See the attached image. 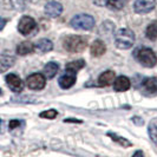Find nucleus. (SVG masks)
Masks as SVG:
<instances>
[{"instance_id": "ddd939ff", "label": "nucleus", "mask_w": 157, "mask_h": 157, "mask_svg": "<svg viewBox=\"0 0 157 157\" xmlns=\"http://www.w3.org/2000/svg\"><path fill=\"white\" fill-rule=\"evenodd\" d=\"M106 51V46L104 44V41L101 39H96L91 44V47H90V53L94 57H101L105 53Z\"/></svg>"}, {"instance_id": "4468645a", "label": "nucleus", "mask_w": 157, "mask_h": 157, "mask_svg": "<svg viewBox=\"0 0 157 157\" xmlns=\"http://www.w3.org/2000/svg\"><path fill=\"white\" fill-rule=\"evenodd\" d=\"M16 62V58L12 55H10L8 52H5L4 55L0 57V73L7 71L11 66H13V64Z\"/></svg>"}, {"instance_id": "5701e85b", "label": "nucleus", "mask_w": 157, "mask_h": 157, "mask_svg": "<svg viewBox=\"0 0 157 157\" xmlns=\"http://www.w3.org/2000/svg\"><path fill=\"white\" fill-rule=\"evenodd\" d=\"M149 135L152 141L157 142V118L151 121L149 124Z\"/></svg>"}, {"instance_id": "2f4dec72", "label": "nucleus", "mask_w": 157, "mask_h": 157, "mask_svg": "<svg viewBox=\"0 0 157 157\" xmlns=\"http://www.w3.org/2000/svg\"><path fill=\"white\" fill-rule=\"evenodd\" d=\"M2 94V91H1V89H0V94Z\"/></svg>"}, {"instance_id": "412c9836", "label": "nucleus", "mask_w": 157, "mask_h": 157, "mask_svg": "<svg viewBox=\"0 0 157 157\" xmlns=\"http://www.w3.org/2000/svg\"><path fill=\"white\" fill-rule=\"evenodd\" d=\"M84 66H85V60H84V59H78V60H75V62L67 63L65 69L73 71V72H77V71L82 70Z\"/></svg>"}, {"instance_id": "c756f323", "label": "nucleus", "mask_w": 157, "mask_h": 157, "mask_svg": "<svg viewBox=\"0 0 157 157\" xmlns=\"http://www.w3.org/2000/svg\"><path fill=\"white\" fill-rule=\"evenodd\" d=\"M4 132V121L0 118V134Z\"/></svg>"}, {"instance_id": "f257e3e1", "label": "nucleus", "mask_w": 157, "mask_h": 157, "mask_svg": "<svg viewBox=\"0 0 157 157\" xmlns=\"http://www.w3.org/2000/svg\"><path fill=\"white\" fill-rule=\"evenodd\" d=\"M135 57L138 60V63L144 67H154L157 64L156 53L148 47H141L135 51Z\"/></svg>"}, {"instance_id": "423d86ee", "label": "nucleus", "mask_w": 157, "mask_h": 157, "mask_svg": "<svg viewBox=\"0 0 157 157\" xmlns=\"http://www.w3.org/2000/svg\"><path fill=\"white\" fill-rule=\"evenodd\" d=\"M26 85L31 90H43L46 85V77L43 73H33L27 77Z\"/></svg>"}, {"instance_id": "7c9ffc66", "label": "nucleus", "mask_w": 157, "mask_h": 157, "mask_svg": "<svg viewBox=\"0 0 157 157\" xmlns=\"http://www.w3.org/2000/svg\"><path fill=\"white\" fill-rule=\"evenodd\" d=\"M134 155L135 156H136V155H142V156H143V152H142V151H136Z\"/></svg>"}, {"instance_id": "2eb2a0df", "label": "nucleus", "mask_w": 157, "mask_h": 157, "mask_svg": "<svg viewBox=\"0 0 157 157\" xmlns=\"http://www.w3.org/2000/svg\"><path fill=\"white\" fill-rule=\"evenodd\" d=\"M115 80V72L111 70L104 71L98 78V85L99 86H109Z\"/></svg>"}, {"instance_id": "4be33fe9", "label": "nucleus", "mask_w": 157, "mask_h": 157, "mask_svg": "<svg viewBox=\"0 0 157 157\" xmlns=\"http://www.w3.org/2000/svg\"><path fill=\"white\" fill-rule=\"evenodd\" d=\"M126 2H128V0H106L108 7L115 10V11L122 10L126 5Z\"/></svg>"}, {"instance_id": "f8f14e48", "label": "nucleus", "mask_w": 157, "mask_h": 157, "mask_svg": "<svg viewBox=\"0 0 157 157\" xmlns=\"http://www.w3.org/2000/svg\"><path fill=\"white\" fill-rule=\"evenodd\" d=\"M130 86H131L130 79L125 76H121L118 78H115L113 80V89L117 92H124L126 90H129Z\"/></svg>"}, {"instance_id": "0eeeda50", "label": "nucleus", "mask_w": 157, "mask_h": 157, "mask_svg": "<svg viewBox=\"0 0 157 157\" xmlns=\"http://www.w3.org/2000/svg\"><path fill=\"white\" fill-rule=\"evenodd\" d=\"M76 80H77L76 72L65 69V72L60 76L58 83H59V86L62 89H70L76 84Z\"/></svg>"}, {"instance_id": "9d476101", "label": "nucleus", "mask_w": 157, "mask_h": 157, "mask_svg": "<svg viewBox=\"0 0 157 157\" xmlns=\"http://www.w3.org/2000/svg\"><path fill=\"white\" fill-rule=\"evenodd\" d=\"M6 83L8 87L13 91V92H21L24 89V83L20 79L19 76H17L14 73H10L6 76Z\"/></svg>"}, {"instance_id": "20e7f679", "label": "nucleus", "mask_w": 157, "mask_h": 157, "mask_svg": "<svg viewBox=\"0 0 157 157\" xmlns=\"http://www.w3.org/2000/svg\"><path fill=\"white\" fill-rule=\"evenodd\" d=\"M71 26L76 30H82V31H89L94 26V19L90 14H77L71 19Z\"/></svg>"}, {"instance_id": "b1692460", "label": "nucleus", "mask_w": 157, "mask_h": 157, "mask_svg": "<svg viewBox=\"0 0 157 157\" xmlns=\"http://www.w3.org/2000/svg\"><path fill=\"white\" fill-rule=\"evenodd\" d=\"M57 115H58V112H57V110H55V109H48V110L39 113L40 117L45 118V119H55V118L57 117Z\"/></svg>"}, {"instance_id": "dca6fc26", "label": "nucleus", "mask_w": 157, "mask_h": 157, "mask_svg": "<svg viewBox=\"0 0 157 157\" xmlns=\"http://www.w3.org/2000/svg\"><path fill=\"white\" fill-rule=\"evenodd\" d=\"M34 50H36V46L31 41H23L17 47V53L20 56H26L34 52Z\"/></svg>"}, {"instance_id": "f03ea898", "label": "nucleus", "mask_w": 157, "mask_h": 157, "mask_svg": "<svg viewBox=\"0 0 157 157\" xmlns=\"http://www.w3.org/2000/svg\"><path fill=\"white\" fill-rule=\"evenodd\" d=\"M86 45H87L86 39L83 38V37H80V36H67L63 40L64 48L67 52H71V53L82 52L83 50H85Z\"/></svg>"}, {"instance_id": "c85d7f7f", "label": "nucleus", "mask_w": 157, "mask_h": 157, "mask_svg": "<svg viewBox=\"0 0 157 157\" xmlns=\"http://www.w3.org/2000/svg\"><path fill=\"white\" fill-rule=\"evenodd\" d=\"M5 25H6V20H5V19H2V18H0V31L5 27Z\"/></svg>"}, {"instance_id": "6e6552de", "label": "nucleus", "mask_w": 157, "mask_h": 157, "mask_svg": "<svg viewBox=\"0 0 157 157\" xmlns=\"http://www.w3.org/2000/svg\"><path fill=\"white\" fill-rule=\"evenodd\" d=\"M156 5L155 0H136L134 5V10L138 14H144L151 12Z\"/></svg>"}, {"instance_id": "7ed1b4c3", "label": "nucleus", "mask_w": 157, "mask_h": 157, "mask_svg": "<svg viewBox=\"0 0 157 157\" xmlns=\"http://www.w3.org/2000/svg\"><path fill=\"white\" fill-rule=\"evenodd\" d=\"M116 46L121 50H128L134 45L135 33L129 29H121L116 33Z\"/></svg>"}, {"instance_id": "bb28decb", "label": "nucleus", "mask_w": 157, "mask_h": 157, "mask_svg": "<svg viewBox=\"0 0 157 157\" xmlns=\"http://www.w3.org/2000/svg\"><path fill=\"white\" fill-rule=\"evenodd\" d=\"M132 122H135L136 124H140V125H143V124H144V122L142 121L141 117H132Z\"/></svg>"}, {"instance_id": "f3484780", "label": "nucleus", "mask_w": 157, "mask_h": 157, "mask_svg": "<svg viewBox=\"0 0 157 157\" xmlns=\"http://www.w3.org/2000/svg\"><path fill=\"white\" fill-rule=\"evenodd\" d=\"M36 48L41 52V53H46V52H50L53 50V44L50 39H46V38H41L37 41L36 44Z\"/></svg>"}, {"instance_id": "6ab92c4d", "label": "nucleus", "mask_w": 157, "mask_h": 157, "mask_svg": "<svg viewBox=\"0 0 157 157\" xmlns=\"http://www.w3.org/2000/svg\"><path fill=\"white\" fill-rule=\"evenodd\" d=\"M108 136L110 137L112 141L118 143V144H119L121 147H123V148H129V147L132 145V143L130 141H128L126 138L122 137V136H118V135L115 134V132H108Z\"/></svg>"}, {"instance_id": "9b49d317", "label": "nucleus", "mask_w": 157, "mask_h": 157, "mask_svg": "<svg viewBox=\"0 0 157 157\" xmlns=\"http://www.w3.org/2000/svg\"><path fill=\"white\" fill-rule=\"evenodd\" d=\"M63 12V6L58 1H50L45 5V13L51 18H57Z\"/></svg>"}, {"instance_id": "39448f33", "label": "nucleus", "mask_w": 157, "mask_h": 157, "mask_svg": "<svg viewBox=\"0 0 157 157\" xmlns=\"http://www.w3.org/2000/svg\"><path fill=\"white\" fill-rule=\"evenodd\" d=\"M37 30V23L36 20L29 16H24L18 24V31L23 36H30L31 33Z\"/></svg>"}, {"instance_id": "393cba45", "label": "nucleus", "mask_w": 157, "mask_h": 157, "mask_svg": "<svg viewBox=\"0 0 157 157\" xmlns=\"http://www.w3.org/2000/svg\"><path fill=\"white\" fill-rule=\"evenodd\" d=\"M21 124H24L21 121H19V119H12L8 123V128H10V130H14V129H17L18 126H20Z\"/></svg>"}, {"instance_id": "1a4fd4ad", "label": "nucleus", "mask_w": 157, "mask_h": 157, "mask_svg": "<svg viewBox=\"0 0 157 157\" xmlns=\"http://www.w3.org/2000/svg\"><path fill=\"white\" fill-rule=\"evenodd\" d=\"M141 90L147 96H157V78H144L141 84Z\"/></svg>"}, {"instance_id": "aec40b11", "label": "nucleus", "mask_w": 157, "mask_h": 157, "mask_svg": "<svg viewBox=\"0 0 157 157\" xmlns=\"http://www.w3.org/2000/svg\"><path fill=\"white\" fill-rule=\"evenodd\" d=\"M145 36L150 40L157 39V20H154L147 26L145 29Z\"/></svg>"}, {"instance_id": "a878e982", "label": "nucleus", "mask_w": 157, "mask_h": 157, "mask_svg": "<svg viewBox=\"0 0 157 157\" xmlns=\"http://www.w3.org/2000/svg\"><path fill=\"white\" fill-rule=\"evenodd\" d=\"M30 0H16L17 5L18 6H20V8H24L26 7V5H27V2H29Z\"/></svg>"}, {"instance_id": "a211bd4d", "label": "nucleus", "mask_w": 157, "mask_h": 157, "mask_svg": "<svg viewBox=\"0 0 157 157\" xmlns=\"http://www.w3.org/2000/svg\"><path fill=\"white\" fill-rule=\"evenodd\" d=\"M58 70H59V65L57 63H55V62H50V63H47L46 65L44 66L43 75H44L46 78L51 79L57 75Z\"/></svg>"}, {"instance_id": "cd10ccee", "label": "nucleus", "mask_w": 157, "mask_h": 157, "mask_svg": "<svg viewBox=\"0 0 157 157\" xmlns=\"http://www.w3.org/2000/svg\"><path fill=\"white\" fill-rule=\"evenodd\" d=\"M65 122L66 123H82V121H78L76 118H67V119H65Z\"/></svg>"}]
</instances>
